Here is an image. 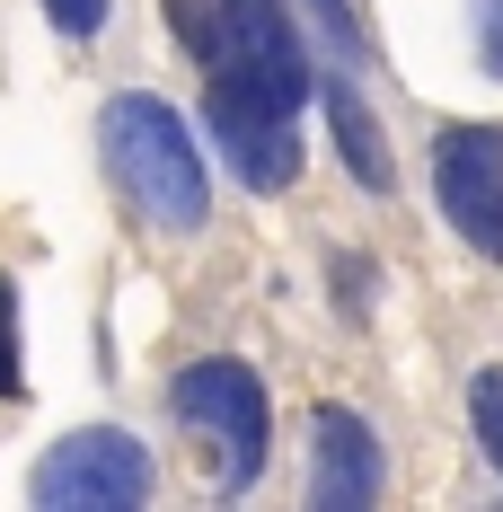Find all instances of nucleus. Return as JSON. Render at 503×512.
Here are the masks:
<instances>
[{"label":"nucleus","mask_w":503,"mask_h":512,"mask_svg":"<svg viewBox=\"0 0 503 512\" xmlns=\"http://www.w3.org/2000/svg\"><path fill=\"white\" fill-rule=\"evenodd\" d=\"M168 407L195 424L203 442H221V486L239 495L256 486V468H265V380H256L248 362H186L177 371V389H168Z\"/></svg>","instance_id":"obj_4"},{"label":"nucleus","mask_w":503,"mask_h":512,"mask_svg":"<svg viewBox=\"0 0 503 512\" xmlns=\"http://www.w3.org/2000/svg\"><path fill=\"white\" fill-rule=\"evenodd\" d=\"M203 80L230 98L265 106V115H301L318 98L309 80V45L283 18V0H212V45H203Z\"/></svg>","instance_id":"obj_2"},{"label":"nucleus","mask_w":503,"mask_h":512,"mask_svg":"<svg viewBox=\"0 0 503 512\" xmlns=\"http://www.w3.org/2000/svg\"><path fill=\"white\" fill-rule=\"evenodd\" d=\"M151 451L133 442V433H115V424H80V433H62L36 477H27V495L45 512H133L151 495Z\"/></svg>","instance_id":"obj_3"},{"label":"nucleus","mask_w":503,"mask_h":512,"mask_svg":"<svg viewBox=\"0 0 503 512\" xmlns=\"http://www.w3.org/2000/svg\"><path fill=\"white\" fill-rule=\"evenodd\" d=\"M98 159H106V177L151 212L159 230H203V212H212V177H203V151H195V133L177 124V106L142 98V89L106 98Z\"/></svg>","instance_id":"obj_1"},{"label":"nucleus","mask_w":503,"mask_h":512,"mask_svg":"<svg viewBox=\"0 0 503 512\" xmlns=\"http://www.w3.org/2000/svg\"><path fill=\"white\" fill-rule=\"evenodd\" d=\"M468 415H477V451H486V468L503 477V362L468 380Z\"/></svg>","instance_id":"obj_9"},{"label":"nucleus","mask_w":503,"mask_h":512,"mask_svg":"<svg viewBox=\"0 0 503 512\" xmlns=\"http://www.w3.org/2000/svg\"><path fill=\"white\" fill-rule=\"evenodd\" d=\"M433 195L459 239L503 265V124H442L433 133Z\"/></svg>","instance_id":"obj_5"},{"label":"nucleus","mask_w":503,"mask_h":512,"mask_svg":"<svg viewBox=\"0 0 503 512\" xmlns=\"http://www.w3.org/2000/svg\"><path fill=\"white\" fill-rule=\"evenodd\" d=\"M0 398H27V354H18V283L0 274Z\"/></svg>","instance_id":"obj_11"},{"label":"nucleus","mask_w":503,"mask_h":512,"mask_svg":"<svg viewBox=\"0 0 503 512\" xmlns=\"http://www.w3.org/2000/svg\"><path fill=\"white\" fill-rule=\"evenodd\" d=\"M203 124H212V151L230 159L239 186L274 195V186L301 177V133H292V115H265V106H248V98H230V89L203 80Z\"/></svg>","instance_id":"obj_7"},{"label":"nucleus","mask_w":503,"mask_h":512,"mask_svg":"<svg viewBox=\"0 0 503 512\" xmlns=\"http://www.w3.org/2000/svg\"><path fill=\"white\" fill-rule=\"evenodd\" d=\"M168 18H177V36H186V53L203 62V45H212V18H203V0H168Z\"/></svg>","instance_id":"obj_14"},{"label":"nucleus","mask_w":503,"mask_h":512,"mask_svg":"<svg viewBox=\"0 0 503 512\" xmlns=\"http://www.w3.org/2000/svg\"><path fill=\"white\" fill-rule=\"evenodd\" d=\"M318 98H327V124H336V151H345V168L371 186V195H389V186H398V168H389V142H380V124H371L362 89H353V80H327Z\"/></svg>","instance_id":"obj_8"},{"label":"nucleus","mask_w":503,"mask_h":512,"mask_svg":"<svg viewBox=\"0 0 503 512\" xmlns=\"http://www.w3.org/2000/svg\"><path fill=\"white\" fill-rule=\"evenodd\" d=\"M468 18H477V62H486V71H503V0H477Z\"/></svg>","instance_id":"obj_13"},{"label":"nucleus","mask_w":503,"mask_h":512,"mask_svg":"<svg viewBox=\"0 0 503 512\" xmlns=\"http://www.w3.org/2000/svg\"><path fill=\"white\" fill-rule=\"evenodd\" d=\"M389 486V460H380V433L353 407H318L309 415V504L318 512H371Z\"/></svg>","instance_id":"obj_6"},{"label":"nucleus","mask_w":503,"mask_h":512,"mask_svg":"<svg viewBox=\"0 0 503 512\" xmlns=\"http://www.w3.org/2000/svg\"><path fill=\"white\" fill-rule=\"evenodd\" d=\"M45 18L71 36V45H89V36L106 27V0H45Z\"/></svg>","instance_id":"obj_12"},{"label":"nucleus","mask_w":503,"mask_h":512,"mask_svg":"<svg viewBox=\"0 0 503 512\" xmlns=\"http://www.w3.org/2000/svg\"><path fill=\"white\" fill-rule=\"evenodd\" d=\"M301 9H309V36L336 53V62H353V71H362V53H371V45H362V18H353L345 0H301Z\"/></svg>","instance_id":"obj_10"}]
</instances>
